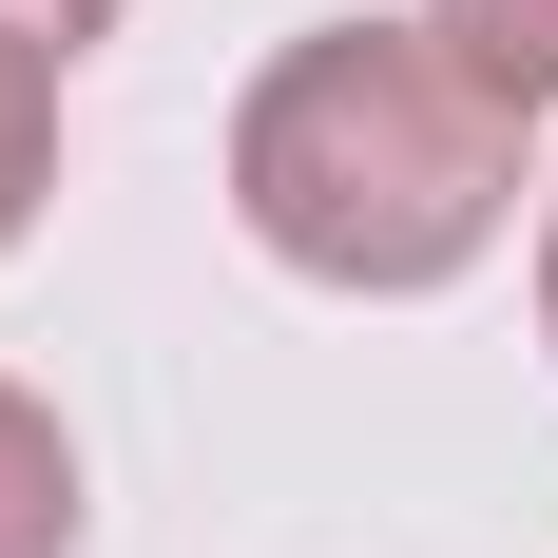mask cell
<instances>
[{
    "mask_svg": "<svg viewBox=\"0 0 558 558\" xmlns=\"http://www.w3.org/2000/svg\"><path fill=\"white\" fill-rule=\"evenodd\" d=\"M539 347H558V213H539Z\"/></svg>",
    "mask_w": 558,
    "mask_h": 558,
    "instance_id": "cell-6",
    "label": "cell"
},
{
    "mask_svg": "<svg viewBox=\"0 0 558 558\" xmlns=\"http://www.w3.org/2000/svg\"><path fill=\"white\" fill-rule=\"evenodd\" d=\"M58 77H77V58L0 20V251H20V231L58 213Z\"/></svg>",
    "mask_w": 558,
    "mask_h": 558,
    "instance_id": "cell-3",
    "label": "cell"
},
{
    "mask_svg": "<svg viewBox=\"0 0 558 558\" xmlns=\"http://www.w3.org/2000/svg\"><path fill=\"white\" fill-rule=\"evenodd\" d=\"M520 135H539V116L482 97V77L424 39V0H404V20H308V39H270L251 97H231V231H251L289 289L424 308V289H462L520 231V193H539Z\"/></svg>",
    "mask_w": 558,
    "mask_h": 558,
    "instance_id": "cell-1",
    "label": "cell"
},
{
    "mask_svg": "<svg viewBox=\"0 0 558 558\" xmlns=\"http://www.w3.org/2000/svg\"><path fill=\"white\" fill-rule=\"evenodd\" d=\"M424 39L482 77V97H520V116H558V0H424Z\"/></svg>",
    "mask_w": 558,
    "mask_h": 558,
    "instance_id": "cell-4",
    "label": "cell"
},
{
    "mask_svg": "<svg viewBox=\"0 0 558 558\" xmlns=\"http://www.w3.org/2000/svg\"><path fill=\"white\" fill-rule=\"evenodd\" d=\"M0 20H20V39H58V58H97L116 20H135V0H0Z\"/></svg>",
    "mask_w": 558,
    "mask_h": 558,
    "instance_id": "cell-5",
    "label": "cell"
},
{
    "mask_svg": "<svg viewBox=\"0 0 558 558\" xmlns=\"http://www.w3.org/2000/svg\"><path fill=\"white\" fill-rule=\"evenodd\" d=\"M77 520H97L77 501V424L0 366V558H77Z\"/></svg>",
    "mask_w": 558,
    "mask_h": 558,
    "instance_id": "cell-2",
    "label": "cell"
}]
</instances>
